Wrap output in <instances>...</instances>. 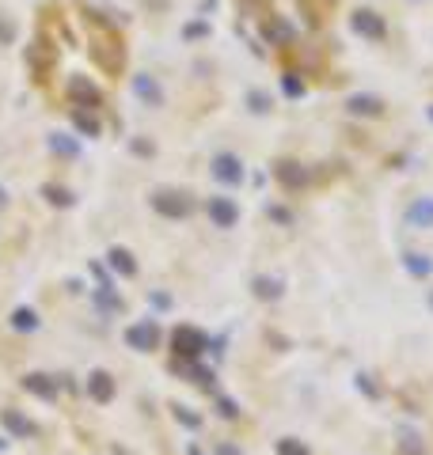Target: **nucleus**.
<instances>
[{
  "instance_id": "nucleus-1",
  "label": "nucleus",
  "mask_w": 433,
  "mask_h": 455,
  "mask_svg": "<svg viewBox=\"0 0 433 455\" xmlns=\"http://www.w3.org/2000/svg\"><path fill=\"white\" fill-rule=\"evenodd\" d=\"M84 12H87V19L99 27V12H95V8H84ZM92 53H95V61H99L107 72H122L126 69V46H122V38L110 35V31L103 35V27H99V35H95V50Z\"/></svg>"
},
{
  "instance_id": "nucleus-22",
  "label": "nucleus",
  "mask_w": 433,
  "mask_h": 455,
  "mask_svg": "<svg viewBox=\"0 0 433 455\" xmlns=\"http://www.w3.org/2000/svg\"><path fill=\"white\" fill-rule=\"evenodd\" d=\"M255 289H259L262 296H278V281H259Z\"/></svg>"
},
{
  "instance_id": "nucleus-25",
  "label": "nucleus",
  "mask_w": 433,
  "mask_h": 455,
  "mask_svg": "<svg viewBox=\"0 0 433 455\" xmlns=\"http://www.w3.org/2000/svg\"><path fill=\"white\" fill-rule=\"evenodd\" d=\"M194 35H205V23H190V27H187V38H194Z\"/></svg>"
},
{
  "instance_id": "nucleus-20",
  "label": "nucleus",
  "mask_w": 433,
  "mask_h": 455,
  "mask_svg": "<svg viewBox=\"0 0 433 455\" xmlns=\"http://www.w3.org/2000/svg\"><path fill=\"white\" fill-rule=\"evenodd\" d=\"M247 103H251V110H259V114L270 110V95H262V92H251L247 95Z\"/></svg>"
},
{
  "instance_id": "nucleus-21",
  "label": "nucleus",
  "mask_w": 433,
  "mask_h": 455,
  "mask_svg": "<svg viewBox=\"0 0 433 455\" xmlns=\"http://www.w3.org/2000/svg\"><path fill=\"white\" fill-rule=\"evenodd\" d=\"M8 42H15V27L0 15V46H8Z\"/></svg>"
},
{
  "instance_id": "nucleus-15",
  "label": "nucleus",
  "mask_w": 433,
  "mask_h": 455,
  "mask_svg": "<svg viewBox=\"0 0 433 455\" xmlns=\"http://www.w3.org/2000/svg\"><path fill=\"white\" fill-rule=\"evenodd\" d=\"M110 262H114V270H122V273H133L137 266H133V255L126 247H114L110 250Z\"/></svg>"
},
{
  "instance_id": "nucleus-3",
  "label": "nucleus",
  "mask_w": 433,
  "mask_h": 455,
  "mask_svg": "<svg viewBox=\"0 0 433 455\" xmlns=\"http://www.w3.org/2000/svg\"><path fill=\"white\" fill-rule=\"evenodd\" d=\"M69 95H72V103H76V110H99L103 107V92L87 76H72L69 80Z\"/></svg>"
},
{
  "instance_id": "nucleus-10",
  "label": "nucleus",
  "mask_w": 433,
  "mask_h": 455,
  "mask_svg": "<svg viewBox=\"0 0 433 455\" xmlns=\"http://www.w3.org/2000/svg\"><path fill=\"white\" fill-rule=\"evenodd\" d=\"M407 221H411L414 228H433V198L411 201V209H407Z\"/></svg>"
},
{
  "instance_id": "nucleus-4",
  "label": "nucleus",
  "mask_w": 433,
  "mask_h": 455,
  "mask_svg": "<svg viewBox=\"0 0 433 455\" xmlns=\"http://www.w3.org/2000/svg\"><path fill=\"white\" fill-rule=\"evenodd\" d=\"M350 27H354V35H361V38H373V42H380L384 38V19L373 12V8H357L354 15H350Z\"/></svg>"
},
{
  "instance_id": "nucleus-8",
  "label": "nucleus",
  "mask_w": 433,
  "mask_h": 455,
  "mask_svg": "<svg viewBox=\"0 0 433 455\" xmlns=\"http://www.w3.org/2000/svg\"><path fill=\"white\" fill-rule=\"evenodd\" d=\"M346 110L350 114H361V118H376V114H384V103L376 99V95H350Z\"/></svg>"
},
{
  "instance_id": "nucleus-5",
  "label": "nucleus",
  "mask_w": 433,
  "mask_h": 455,
  "mask_svg": "<svg viewBox=\"0 0 433 455\" xmlns=\"http://www.w3.org/2000/svg\"><path fill=\"white\" fill-rule=\"evenodd\" d=\"M274 175H278V182H282L285 190H304V186H308V178H312L308 167L296 164V160H278Z\"/></svg>"
},
{
  "instance_id": "nucleus-24",
  "label": "nucleus",
  "mask_w": 433,
  "mask_h": 455,
  "mask_svg": "<svg viewBox=\"0 0 433 455\" xmlns=\"http://www.w3.org/2000/svg\"><path fill=\"white\" fill-rule=\"evenodd\" d=\"M133 152H141V156H152V144H148V141H133Z\"/></svg>"
},
{
  "instance_id": "nucleus-26",
  "label": "nucleus",
  "mask_w": 433,
  "mask_h": 455,
  "mask_svg": "<svg viewBox=\"0 0 433 455\" xmlns=\"http://www.w3.org/2000/svg\"><path fill=\"white\" fill-rule=\"evenodd\" d=\"M8 205V194H4V186H0V209H4Z\"/></svg>"
},
{
  "instance_id": "nucleus-16",
  "label": "nucleus",
  "mask_w": 433,
  "mask_h": 455,
  "mask_svg": "<svg viewBox=\"0 0 433 455\" xmlns=\"http://www.w3.org/2000/svg\"><path fill=\"white\" fill-rule=\"evenodd\" d=\"M407 270H411L414 277H426V273L433 270V262H430L426 255H407Z\"/></svg>"
},
{
  "instance_id": "nucleus-23",
  "label": "nucleus",
  "mask_w": 433,
  "mask_h": 455,
  "mask_svg": "<svg viewBox=\"0 0 433 455\" xmlns=\"http://www.w3.org/2000/svg\"><path fill=\"white\" fill-rule=\"evenodd\" d=\"M15 323H19V327H35V315L31 311H15Z\"/></svg>"
},
{
  "instance_id": "nucleus-14",
  "label": "nucleus",
  "mask_w": 433,
  "mask_h": 455,
  "mask_svg": "<svg viewBox=\"0 0 433 455\" xmlns=\"http://www.w3.org/2000/svg\"><path fill=\"white\" fill-rule=\"evenodd\" d=\"M46 144H50V152H58V156H76V141L72 137H65V133H50L46 137Z\"/></svg>"
},
{
  "instance_id": "nucleus-19",
  "label": "nucleus",
  "mask_w": 433,
  "mask_h": 455,
  "mask_svg": "<svg viewBox=\"0 0 433 455\" xmlns=\"http://www.w3.org/2000/svg\"><path fill=\"white\" fill-rule=\"evenodd\" d=\"M130 341H133V345H152V341H156V330H152V327H133L130 330Z\"/></svg>"
},
{
  "instance_id": "nucleus-6",
  "label": "nucleus",
  "mask_w": 433,
  "mask_h": 455,
  "mask_svg": "<svg viewBox=\"0 0 433 455\" xmlns=\"http://www.w3.org/2000/svg\"><path fill=\"white\" fill-rule=\"evenodd\" d=\"M213 178L216 182H228V186H239L244 182V164L232 152H221V156H213Z\"/></svg>"
},
{
  "instance_id": "nucleus-2",
  "label": "nucleus",
  "mask_w": 433,
  "mask_h": 455,
  "mask_svg": "<svg viewBox=\"0 0 433 455\" xmlns=\"http://www.w3.org/2000/svg\"><path fill=\"white\" fill-rule=\"evenodd\" d=\"M152 205H156V213L175 216V221H182V216L194 213V201H190V194H182V190H156L152 194Z\"/></svg>"
},
{
  "instance_id": "nucleus-12",
  "label": "nucleus",
  "mask_w": 433,
  "mask_h": 455,
  "mask_svg": "<svg viewBox=\"0 0 433 455\" xmlns=\"http://www.w3.org/2000/svg\"><path fill=\"white\" fill-rule=\"evenodd\" d=\"M293 38V27H289L285 19H278V15H270L266 19V42H289Z\"/></svg>"
},
{
  "instance_id": "nucleus-18",
  "label": "nucleus",
  "mask_w": 433,
  "mask_h": 455,
  "mask_svg": "<svg viewBox=\"0 0 433 455\" xmlns=\"http://www.w3.org/2000/svg\"><path fill=\"white\" fill-rule=\"evenodd\" d=\"M282 92L293 95V99H296V95H304V84H300V76H296V72H285V76H282Z\"/></svg>"
},
{
  "instance_id": "nucleus-11",
  "label": "nucleus",
  "mask_w": 433,
  "mask_h": 455,
  "mask_svg": "<svg viewBox=\"0 0 433 455\" xmlns=\"http://www.w3.org/2000/svg\"><path fill=\"white\" fill-rule=\"evenodd\" d=\"M72 126H76L84 137H99V129H103L99 118H95L92 110H72Z\"/></svg>"
},
{
  "instance_id": "nucleus-9",
  "label": "nucleus",
  "mask_w": 433,
  "mask_h": 455,
  "mask_svg": "<svg viewBox=\"0 0 433 455\" xmlns=\"http://www.w3.org/2000/svg\"><path fill=\"white\" fill-rule=\"evenodd\" d=\"M133 95H137V99H144L148 107H160V103H164V95H160L156 80L144 76V72H137V76H133Z\"/></svg>"
},
{
  "instance_id": "nucleus-17",
  "label": "nucleus",
  "mask_w": 433,
  "mask_h": 455,
  "mask_svg": "<svg viewBox=\"0 0 433 455\" xmlns=\"http://www.w3.org/2000/svg\"><path fill=\"white\" fill-rule=\"evenodd\" d=\"M175 345H179V349H182V353H194V349H198V345H202V338H198V334H194V330H187V327H182V330H179V334H175Z\"/></svg>"
},
{
  "instance_id": "nucleus-7",
  "label": "nucleus",
  "mask_w": 433,
  "mask_h": 455,
  "mask_svg": "<svg viewBox=\"0 0 433 455\" xmlns=\"http://www.w3.org/2000/svg\"><path fill=\"white\" fill-rule=\"evenodd\" d=\"M210 221L216 228H232L239 221V209H236V201H228V198H213L210 201Z\"/></svg>"
},
{
  "instance_id": "nucleus-13",
  "label": "nucleus",
  "mask_w": 433,
  "mask_h": 455,
  "mask_svg": "<svg viewBox=\"0 0 433 455\" xmlns=\"http://www.w3.org/2000/svg\"><path fill=\"white\" fill-rule=\"evenodd\" d=\"M42 198L53 201V205H61V209L76 201V198H72V190H65V186H58V182H46V186H42Z\"/></svg>"
}]
</instances>
